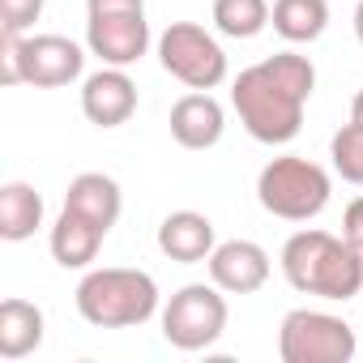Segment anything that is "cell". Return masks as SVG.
Masks as SVG:
<instances>
[{
	"label": "cell",
	"instance_id": "obj_12",
	"mask_svg": "<svg viewBox=\"0 0 363 363\" xmlns=\"http://www.w3.org/2000/svg\"><path fill=\"white\" fill-rule=\"evenodd\" d=\"M171 137L184 150H214L227 133V111L210 90H193L171 103Z\"/></svg>",
	"mask_w": 363,
	"mask_h": 363
},
{
	"label": "cell",
	"instance_id": "obj_13",
	"mask_svg": "<svg viewBox=\"0 0 363 363\" xmlns=\"http://www.w3.org/2000/svg\"><path fill=\"white\" fill-rule=\"evenodd\" d=\"M218 248L214 223L197 210H175L158 223V252L171 257L175 265H201Z\"/></svg>",
	"mask_w": 363,
	"mask_h": 363
},
{
	"label": "cell",
	"instance_id": "obj_22",
	"mask_svg": "<svg viewBox=\"0 0 363 363\" xmlns=\"http://www.w3.org/2000/svg\"><path fill=\"white\" fill-rule=\"evenodd\" d=\"M342 240L363 252V197H354V201L342 210Z\"/></svg>",
	"mask_w": 363,
	"mask_h": 363
},
{
	"label": "cell",
	"instance_id": "obj_19",
	"mask_svg": "<svg viewBox=\"0 0 363 363\" xmlns=\"http://www.w3.org/2000/svg\"><path fill=\"white\" fill-rule=\"evenodd\" d=\"M269 0H214V26L227 39H257L269 26Z\"/></svg>",
	"mask_w": 363,
	"mask_h": 363
},
{
	"label": "cell",
	"instance_id": "obj_3",
	"mask_svg": "<svg viewBox=\"0 0 363 363\" xmlns=\"http://www.w3.org/2000/svg\"><path fill=\"white\" fill-rule=\"evenodd\" d=\"M77 312L86 325L94 329H133L145 325L158 312V282L145 269H128V265H107V269H90L77 282Z\"/></svg>",
	"mask_w": 363,
	"mask_h": 363
},
{
	"label": "cell",
	"instance_id": "obj_17",
	"mask_svg": "<svg viewBox=\"0 0 363 363\" xmlns=\"http://www.w3.org/2000/svg\"><path fill=\"white\" fill-rule=\"evenodd\" d=\"M43 227V197L26 179H9L0 189V240L22 244Z\"/></svg>",
	"mask_w": 363,
	"mask_h": 363
},
{
	"label": "cell",
	"instance_id": "obj_8",
	"mask_svg": "<svg viewBox=\"0 0 363 363\" xmlns=\"http://www.w3.org/2000/svg\"><path fill=\"white\" fill-rule=\"evenodd\" d=\"M158 60L189 90H218L227 82V52L197 22H171L158 35Z\"/></svg>",
	"mask_w": 363,
	"mask_h": 363
},
{
	"label": "cell",
	"instance_id": "obj_18",
	"mask_svg": "<svg viewBox=\"0 0 363 363\" xmlns=\"http://www.w3.org/2000/svg\"><path fill=\"white\" fill-rule=\"evenodd\" d=\"M269 26L286 43H316L329 30V0H274Z\"/></svg>",
	"mask_w": 363,
	"mask_h": 363
},
{
	"label": "cell",
	"instance_id": "obj_9",
	"mask_svg": "<svg viewBox=\"0 0 363 363\" xmlns=\"http://www.w3.org/2000/svg\"><path fill=\"white\" fill-rule=\"evenodd\" d=\"M86 48L103 65L128 69L150 52V22L145 9L137 13H90L86 18Z\"/></svg>",
	"mask_w": 363,
	"mask_h": 363
},
{
	"label": "cell",
	"instance_id": "obj_14",
	"mask_svg": "<svg viewBox=\"0 0 363 363\" xmlns=\"http://www.w3.org/2000/svg\"><path fill=\"white\" fill-rule=\"evenodd\" d=\"M65 210H73V214L90 218L94 227L111 231V227L120 223L124 193H120V184H116L111 175H103V171H82V175H73V179H69Z\"/></svg>",
	"mask_w": 363,
	"mask_h": 363
},
{
	"label": "cell",
	"instance_id": "obj_5",
	"mask_svg": "<svg viewBox=\"0 0 363 363\" xmlns=\"http://www.w3.org/2000/svg\"><path fill=\"white\" fill-rule=\"evenodd\" d=\"M333 197V179L320 162L299 158V154H282L269 158L257 175V201L265 214L282 218V223H312L316 214H325Z\"/></svg>",
	"mask_w": 363,
	"mask_h": 363
},
{
	"label": "cell",
	"instance_id": "obj_15",
	"mask_svg": "<svg viewBox=\"0 0 363 363\" xmlns=\"http://www.w3.org/2000/svg\"><path fill=\"white\" fill-rule=\"evenodd\" d=\"M103 240H107V231L94 227L90 218L73 214V210H60V218L52 223V235H48L52 257H56L60 269H90V261L99 257Z\"/></svg>",
	"mask_w": 363,
	"mask_h": 363
},
{
	"label": "cell",
	"instance_id": "obj_23",
	"mask_svg": "<svg viewBox=\"0 0 363 363\" xmlns=\"http://www.w3.org/2000/svg\"><path fill=\"white\" fill-rule=\"evenodd\" d=\"M145 0H86V13H137Z\"/></svg>",
	"mask_w": 363,
	"mask_h": 363
},
{
	"label": "cell",
	"instance_id": "obj_1",
	"mask_svg": "<svg viewBox=\"0 0 363 363\" xmlns=\"http://www.w3.org/2000/svg\"><path fill=\"white\" fill-rule=\"evenodd\" d=\"M316 90V65L299 52H278L248 65L231 82V107L244 133L261 145H286L303 128V107Z\"/></svg>",
	"mask_w": 363,
	"mask_h": 363
},
{
	"label": "cell",
	"instance_id": "obj_24",
	"mask_svg": "<svg viewBox=\"0 0 363 363\" xmlns=\"http://www.w3.org/2000/svg\"><path fill=\"white\" fill-rule=\"evenodd\" d=\"M350 120H354V124H363V90L350 99Z\"/></svg>",
	"mask_w": 363,
	"mask_h": 363
},
{
	"label": "cell",
	"instance_id": "obj_4",
	"mask_svg": "<svg viewBox=\"0 0 363 363\" xmlns=\"http://www.w3.org/2000/svg\"><path fill=\"white\" fill-rule=\"evenodd\" d=\"M86 73V52L65 35H5L0 30V82L60 90Z\"/></svg>",
	"mask_w": 363,
	"mask_h": 363
},
{
	"label": "cell",
	"instance_id": "obj_11",
	"mask_svg": "<svg viewBox=\"0 0 363 363\" xmlns=\"http://www.w3.org/2000/svg\"><path fill=\"white\" fill-rule=\"evenodd\" d=\"M206 269H210V282L223 286L227 295H252L269 282L274 265H269V252L257 240H223L210 252Z\"/></svg>",
	"mask_w": 363,
	"mask_h": 363
},
{
	"label": "cell",
	"instance_id": "obj_16",
	"mask_svg": "<svg viewBox=\"0 0 363 363\" xmlns=\"http://www.w3.org/2000/svg\"><path fill=\"white\" fill-rule=\"evenodd\" d=\"M43 308L30 299H5L0 303V359H26L43 346Z\"/></svg>",
	"mask_w": 363,
	"mask_h": 363
},
{
	"label": "cell",
	"instance_id": "obj_25",
	"mask_svg": "<svg viewBox=\"0 0 363 363\" xmlns=\"http://www.w3.org/2000/svg\"><path fill=\"white\" fill-rule=\"evenodd\" d=\"M354 39L363 43V0H359V9H354Z\"/></svg>",
	"mask_w": 363,
	"mask_h": 363
},
{
	"label": "cell",
	"instance_id": "obj_10",
	"mask_svg": "<svg viewBox=\"0 0 363 363\" xmlns=\"http://www.w3.org/2000/svg\"><path fill=\"white\" fill-rule=\"evenodd\" d=\"M137 111V82L128 77V69L103 65L99 73H90L82 82V116L99 128H120L128 124Z\"/></svg>",
	"mask_w": 363,
	"mask_h": 363
},
{
	"label": "cell",
	"instance_id": "obj_7",
	"mask_svg": "<svg viewBox=\"0 0 363 363\" xmlns=\"http://www.w3.org/2000/svg\"><path fill=\"white\" fill-rule=\"evenodd\" d=\"M359 350L354 329L316 308H295L278 325V359L282 363H350Z\"/></svg>",
	"mask_w": 363,
	"mask_h": 363
},
{
	"label": "cell",
	"instance_id": "obj_21",
	"mask_svg": "<svg viewBox=\"0 0 363 363\" xmlns=\"http://www.w3.org/2000/svg\"><path fill=\"white\" fill-rule=\"evenodd\" d=\"M48 0H0V30L5 35H26L43 18Z\"/></svg>",
	"mask_w": 363,
	"mask_h": 363
},
{
	"label": "cell",
	"instance_id": "obj_2",
	"mask_svg": "<svg viewBox=\"0 0 363 363\" xmlns=\"http://www.w3.org/2000/svg\"><path fill=\"white\" fill-rule=\"evenodd\" d=\"M282 278L299 295L346 303L363 291V252L350 248L342 235H329L320 227H303L282 244Z\"/></svg>",
	"mask_w": 363,
	"mask_h": 363
},
{
	"label": "cell",
	"instance_id": "obj_20",
	"mask_svg": "<svg viewBox=\"0 0 363 363\" xmlns=\"http://www.w3.org/2000/svg\"><path fill=\"white\" fill-rule=\"evenodd\" d=\"M329 158H333V171L346 179V184H359L363 189V124H342L329 141Z\"/></svg>",
	"mask_w": 363,
	"mask_h": 363
},
{
	"label": "cell",
	"instance_id": "obj_6",
	"mask_svg": "<svg viewBox=\"0 0 363 363\" xmlns=\"http://www.w3.org/2000/svg\"><path fill=\"white\" fill-rule=\"evenodd\" d=\"M227 291L214 282H189L162 303V337L175 350H210L227 333Z\"/></svg>",
	"mask_w": 363,
	"mask_h": 363
}]
</instances>
